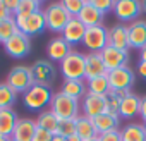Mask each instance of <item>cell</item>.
<instances>
[{"label": "cell", "instance_id": "obj_14", "mask_svg": "<svg viewBox=\"0 0 146 141\" xmlns=\"http://www.w3.org/2000/svg\"><path fill=\"white\" fill-rule=\"evenodd\" d=\"M72 52L70 45L62 38V36H55L48 41L46 45V55L50 59V62H62L69 53Z\"/></svg>", "mask_w": 146, "mask_h": 141}, {"label": "cell", "instance_id": "obj_2", "mask_svg": "<svg viewBox=\"0 0 146 141\" xmlns=\"http://www.w3.org/2000/svg\"><path fill=\"white\" fill-rule=\"evenodd\" d=\"M60 72L65 79L84 81V78H86V55H83L78 50H72L60 62Z\"/></svg>", "mask_w": 146, "mask_h": 141}, {"label": "cell", "instance_id": "obj_29", "mask_svg": "<svg viewBox=\"0 0 146 141\" xmlns=\"http://www.w3.org/2000/svg\"><path fill=\"white\" fill-rule=\"evenodd\" d=\"M17 33H19V29H17L16 21H14V16H9V17L0 21V41H2V43H5L7 40H11Z\"/></svg>", "mask_w": 146, "mask_h": 141}, {"label": "cell", "instance_id": "obj_46", "mask_svg": "<svg viewBox=\"0 0 146 141\" xmlns=\"http://www.w3.org/2000/svg\"><path fill=\"white\" fill-rule=\"evenodd\" d=\"M143 11L146 12V2H143Z\"/></svg>", "mask_w": 146, "mask_h": 141}, {"label": "cell", "instance_id": "obj_16", "mask_svg": "<svg viewBox=\"0 0 146 141\" xmlns=\"http://www.w3.org/2000/svg\"><path fill=\"white\" fill-rule=\"evenodd\" d=\"M129 33V45L132 48H144L146 47V21H134L127 26Z\"/></svg>", "mask_w": 146, "mask_h": 141}, {"label": "cell", "instance_id": "obj_5", "mask_svg": "<svg viewBox=\"0 0 146 141\" xmlns=\"http://www.w3.org/2000/svg\"><path fill=\"white\" fill-rule=\"evenodd\" d=\"M7 84L19 95V93H26L35 83H33V76H31V69L26 65H16L11 69V72L7 76Z\"/></svg>", "mask_w": 146, "mask_h": 141}, {"label": "cell", "instance_id": "obj_47", "mask_svg": "<svg viewBox=\"0 0 146 141\" xmlns=\"http://www.w3.org/2000/svg\"><path fill=\"white\" fill-rule=\"evenodd\" d=\"M91 141H100V139H98V138H95V139H91Z\"/></svg>", "mask_w": 146, "mask_h": 141}, {"label": "cell", "instance_id": "obj_44", "mask_svg": "<svg viewBox=\"0 0 146 141\" xmlns=\"http://www.w3.org/2000/svg\"><path fill=\"white\" fill-rule=\"evenodd\" d=\"M67 141H81V138H79L78 134H74V136H70V138H67Z\"/></svg>", "mask_w": 146, "mask_h": 141}, {"label": "cell", "instance_id": "obj_30", "mask_svg": "<svg viewBox=\"0 0 146 141\" xmlns=\"http://www.w3.org/2000/svg\"><path fill=\"white\" fill-rule=\"evenodd\" d=\"M16 100H17V93L7 83H0V110L12 108Z\"/></svg>", "mask_w": 146, "mask_h": 141}, {"label": "cell", "instance_id": "obj_42", "mask_svg": "<svg viewBox=\"0 0 146 141\" xmlns=\"http://www.w3.org/2000/svg\"><path fill=\"white\" fill-rule=\"evenodd\" d=\"M52 141H67V138H64V136H60V134H53Z\"/></svg>", "mask_w": 146, "mask_h": 141}, {"label": "cell", "instance_id": "obj_34", "mask_svg": "<svg viewBox=\"0 0 146 141\" xmlns=\"http://www.w3.org/2000/svg\"><path fill=\"white\" fill-rule=\"evenodd\" d=\"M119 110H120V100L117 98V96H113L112 93H108L107 95V114H110V115H113V117H119L120 119V115H119Z\"/></svg>", "mask_w": 146, "mask_h": 141}, {"label": "cell", "instance_id": "obj_22", "mask_svg": "<svg viewBox=\"0 0 146 141\" xmlns=\"http://www.w3.org/2000/svg\"><path fill=\"white\" fill-rule=\"evenodd\" d=\"M139 107H141V98L136 96L134 93H129L122 102H120V110L119 115L122 119H132L139 115Z\"/></svg>", "mask_w": 146, "mask_h": 141}, {"label": "cell", "instance_id": "obj_28", "mask_svg": "<svg viewBox=\"0 0 146 141\" xmlns=\"http://www.w3.org/2000/svg\"><path fill=\"white\" fill-rule=\"evenodd\" d=\"M88 86V93H93V95H102V96H107L110 93V83H108V78L107 76H100V78H95V79H90L86 83Z\"/></svg>", "mask_w": 146, "mask_h": 141}, {"label": "cell", "instance_id": "obj_21", "mask_svg": "<svg viewBox=\"0 0 146 141\" xmlns=\"http://www.w3.org/2000/svg\"><path fill=\"white\" fill-rule=\"evenodd\" d=\"M46 29V19H45V12L40 9L36 12H33L31 16H28L26 19V29L24 35L33 36V35H40Z\"/></svg>", "mask_w": 146, "mask_h": 141}, {"label": "cell", "instance_id": "obj_36", "mask_svg": "<svg viewBox=\"0 0 146 141\" xmlns=\"http://www.w3.org/2000/svg\"><path fill=\"white\" fill-rule=\"evenodd\" d=\"M100 141H122V136H120V131H110V132H105V134H100L98 136Z\"/></svg>", "mask_w": 146, "mask_h": 141}, {"label": "cell", "instance_id": "obj_41", "mask_svg": "<svg viewBox=\"0 0 146 141\" xmlns=\"http://www.w3.org/2000/svg\"><path fill=\"white\" fill-rule=\"evenodd\" d=\"M137 72H139V76L143 79H146V62H141L139 60V64H137Z\"/></svg>", "mask_w": 146, "mask_h": 141}, {"label": "cell", "instance_id": "obj_11", "mask_svg": "<svg viewBox=\"0 0 146 141\" xmlns=\"http://www.w3.org/2000/svg\"><path fill=\"white\" fill-rule=\"evenodd\" d=\"M107 78H108L112 90H131V84L134 83V72L127 65L119 67L115 70H110L107 74Z\"/></svg>", "mask_w": 146, "mask_h": 141}, {"label": "cell", "instance_id": "obj_6", "mask_svg": "<svg viewBox=\"0 0 146 141\" xmlns=\"http://www.w3.org/2000/svg\"><path fill=\"white\" fill-rule=\"evenodd\" d=\"M83 45L90 50V53H100L103 48L108 47V29H105L103 24L95 28H86Z\"/></svg>", "mask_w": 146, "mask_h": 141}, {"label": "cell", "instance_id": "obj_38", "mask_svg": "<svg viewBox=\"0 0 146 141\" xmlns=\"http://www.w3.org/2000/svg\"><path fill=\"white\" fill-rule=\"evenodd\" d=\"M4 4H5L7 11L14 16V14L17 12V7H19V4H21V0H4Z\"/></svg>", "mask_w": 146, "mask_h": 141}, {"label": "cell", "instance_id": "obj_15", "mask_svg": "<svg viewBox=\"0 0 146 141\" xmlns=\"http://www.w3.org/2000/svg\"><path fill=\"white\" fill-rule=\"evenodd\" d=\"M36 129H38L36 120H33V119H19L11 139L12 141H33Z\"/></svg>", "mask_w": 146, "mask_h": 141}, {"label": "cell", "instance_id": "obj_27", "mask_svg": "<svg viewBox=\"0 0 146 141\" xmlns=\"http://www.w3.org/2000/svg\"><path fill=\"white\" fill-rule=\"evenodd\" d=\"M122 141H146V131L141 124H127L120 129Z\"/></svg>", "mask_w": 146, "mask_h": 141}, {"label": "cell", "instance_id": "obj_23", "mask_svg": "<svg viewBox=\"0 0 146 141\" xmlns=\"http://www.w3.org/2000/svg\"><path fill=\"white\" fill-rule=\"evenodd\" d=\"M17 115L12 108H4L0 110V134L11 138L16 126H17Z\"/></svg>", "mask_w": 146, "mask_h": 141}, {"label": "cell", "instance_id": "obj_8", "mask_svg": "<svg viewBox=\"0 0 146 141\" xmlns=\"http://www.w3.org/2000/svg\"><path fill=\"white\" fill-rule=\"evenodd\" d=\"M143 11V2L137 0H115L113 14L122 23H134L137 21V16Z\"/></svg>", "mask_w": 146, "mask_h": 141}, {"label": "cell", "instance_id": "obj_1", "mask_svg": "<svg viewBox=\"0 0 146 141\" xmlns=\"http://www.w3.org/2000/svg\"><path fill=\"white\" fill-rule=\"evenodd\" d=\"M52 98H53V93L48 86L33 84L23 95V103L31 112H43V110H46V107H50Z\"/></svg>", "mask_w": 146, "mask_h": 141}, {"label": "cell", "instance_id": "obj_35", "mask_svg": "<svg viewBox=\"0 0 146 141\" xmlns=\"http://www.w3.org/2000/svg\"><path fill=\"white\" fill-rule=\"evenodd\" d=\"M91 4L105 16V14H108V12H113L115 0H91Z\"/></svg>", "mask_w": 146, "mask_h": 141}, {"label": "cell", "instance_id": "obj_12", "mask_svg": "<svg viewBox=\"0 0 146 141\" xmlns=\"http://www.w3.org/2000/svg\"><path fill=\"white\" fill-rule=\"evenodd\" d=\"M102 59H103V64L107 67V70H115L119 67H124L127 65V60H129V53L124 52V50H119V48H113V47H107L100 52Z\"/></svg>", "mask_w": 146, "mask_h": 141}, {"label": "cell", "instance_id": "obj_48", "mask_svg": "<svg viewBox=\"0 0 146 141\" xmlns=\"http://www.w3.org/2000/svg\"><path fill=\"white\" fill-rule=\"evenodd\" d=\"M143 127H144V131H146V120H144V126H143Z\"/></svg>", "mask_w": 146, "mask_h": 141}, {"label": "cell", "instance_id": "obj_19", "mask_svg": "<svg viewBox=\"0 0 146 141\" xmlns=\"http://www.w3.org/2000/svg\"><path fill=\"white\" fill-rule=\"evenodd\" d=\"M108 70L103 64V59L100 53H88L86 55V81L100 78V76H107Z\"/></svg>", "mask_w": 146, "mask_h": 141}, {"label": "cell", "instance_id": "obj_31", "mask_svg": "<svg viewBox=\"0 0 146 141\" xmlns=\"http://www.w3.org/2000/svg\"><path fill=\"white\" fill-rule=\"evenodd\" d=\"M57 134L64 136V138H70L76 134V119H64L58 122V131Z\"/></svg>", "mask_w": 146, "mask_h": 141}, {"label": "cell", "instance_id": "obj_39", "mask_svg": "<svg viewBox=\"0 0 146 141\" xmlns=\"http://www.w3.org/2000/svg\"><path fill=\"white\" fill-rule=\"evenodd\" d=\"M9 16H12V14L7 11V7H5V4H4V0H0V21L5 19V17H9Z\"/></svg>", "mask_w": 146, "mask_h": 141}, {"label": "cell", "instance_id": "obj_18", "mask_svg": "<svg viewBox=\"0 0 146 141\" xmlns=\"http://www.w3.org/2000/svg\"><path fill=\"white\" fill-rule=\"evenodd\" d=\"M108 45L119 50L127 52L129 50V33H127V26L124 24H115L112 26V29H108Z\"/></svg>", "mask_w": 146, "mask_h": 141}, {"label": "cell", "instance_id": "obj_3", "mask_svg": "<svg viewBox=\"0 0 146 141\" xmlns=\"http://www.w3.org/2000/svg\"><path fill=\"white\" fill-rule=\"evenodd\" d=\"M50 110L58 117V120L78 119L79 117V100L70 98V96L64 95L62 91H57V93H53Z\"/></svg>", "mask_w": 146, "mask_h": 141}, {"label": "cell", "instance_id": "obj_40", "mask_svg": "<svg viewBox=\"0 0 146 141\" xmlns=\"http://www.w3.org/2000/svg\"><path fill=\"white\" fill-rule=\"evenodd\" d=\"M139 115L143 120H146V96L141 98V107H139Z\"/></svg>", "mask_w": 146, "mask_h": 141}, {"label": "cell", "instance_id": "obj_43", "mask_svg": "<svg viewBox=\"0 0 146 141\" xmlns=\"http://www.w3.org/2000/svg\"><path fill=\"white\" fill-rule=\"evenodd\" d=\"M139 52H141V55H139V57H141V62H146V47L141 48Z\"/></svg>", "mask_w": 146, "mask_h": 141}, {"label": "cell", "instance_id": "obj_37", "mask_svg": "<svg viewBox=\"0 0 146 141\" xmlns=\"http://www.w3.org/2000/svg\"><path fill=\"white\" fill-rule=\"evenodd\" d=\"M52 138H53V134H52V132H48V131H45V129L38 127V129H36V132H35L33 141H52Z\"/></svg>", "mask_w": 146, "mask_h": 141}, {"label": "cell", "instance_id": "obj_4", "mask_svg": "<svg viewBox=\"0 0 146 141\" xmlns=\"http://www.w3.org/2000/svg\"><path fill=\"white\" fill-rule=\"evenodd\" d=\"M43 12H45V19H46V28L50 31H55V33H62L64 28L72 19V16L67 12V9L64 7L62 2L60 4H50Z\"/></svg>", "mask_w": 146, "mask_h": 141}, {"label": "cell", "instance_id": "obj_9", "mask_svg": "<svg viewBox=\"0 0 146 141\" xmlns=\"http://www.w3.org/2000/svg\"><path fill=\"white\" fill-rule=\"evenodd\" d=\"M4 47H5V52L12 59H23V57H26L31 52V40H29L28 35H24V33L19 31L11 40H7L4 43Z\"/></svg>", "mask_w": 146, "mask_h": 141}, {"label": "cell", "instance_id": "obj_7", "mask_svg": "<svg viewBox=\"0 0 146 141\" xmlns=\"http://www.w3.org/2000/svg\"><path fill=\"white\" fill-rule=\"evenodd\" d=\"M29 69H31V76H33L35 84H41V86L50 88V84L55 81L57 69H55L53 62H50V60H38Z\"/></svg>", "mask_w": 146, "mask_h": 141}, {"label": "cell", "instance_id": "obj_17", "mask_svg": "<svg viewBox=\"0 0 146 141\" xmlns=\"http://www.w3.org/2000/svg\"><path fill=\"white\" fill-rule=\"evenodd\" d=\"M78 19L86 26V28H95L103 24V14L91 4V0H84V7L79 12Z\"/></svg>", "mask_w": 146, "mask_h": 141}, {"label": "cell", "instance_id": "obj_26", "mask_svg": "<svg viewBox=\"0 0 146 141\" xmlns=\"http://www.w3.org/2000/svg\"><path fill=\"white\" fill-rule=\"evenodd\" d=\"M58 117L52 112V110H43V112H40V115H38V119H36V124H38V127H41V129H45V131H48V132H52V134H57V131H58Z\"/></svg>", "mask_w": 146, "mask_h": 141}, {"label": "cell", "instance_id": "obj_13", "mask_svg": "<svg viewBox=\"0 0 146 141\" xmlns=\"http://www.w3.org/2000/svg\"><path fill=\"white\" fill-rule=\"evenodd\" d=\"M84 35H86V26L78 19V17H72L69 21V24L64 28L62 31V38L72 47V45H78V43H83L84 40Z\"/></svg>", "mask_w": 146, "mask_h": 141}, {"label": "cell", "instance_id": "obj_10", "mask_svg": "<svg viewBox=\"0 0 146 141\" xmlns=\"http://www.w3.org/2000/svg\"><path fill=\"white\" fill-rule=\"evenodd\" d=\"M81 108H83V115H84V117L95 119V117L105 114V110H107V96L86 93L84 98H83Z\"/></svg>", "mask_w": 146, "mask_h": 141}, {"label": "cell", "instance_id": "obj_24", "mask_svg": "<svg viewBox=\"0 0 146 141\" xmlns=\"http://www.w3.org/2000/svg\"><path fill=\"white\" fill-rule=\"evenodd\" d=\"M86 90L88 86L84 84V81H78V79H65L64 84H62V93L70 96V98H74V100H81L84 98L86 95Z\"/></svg>", "mask_w": 146, "mask_h": 141}, {"label": "cell", "instance_id": "obj_45", "mask_svg": "<svg viewBox=\"0 0 146 141\" xmlns=\"http://www.w3.org/2000/svg\"><path fill=\"white\" fill-rule=\"evenodd\" d=\"M0 141H12V139L7 138V136H2V134H0Z\"/></svg>", "mask_w": 146, "mask_h": 141}, {"label": "cell", "instance_id": "obj_33", "mask_svg": "<svg viewBox=\"0 0 146 141\" xmlns=\"http://www.w3.org/2000/svg\"><path fill=\"white\" fill-rule=\"evenodd\" d=\"M64 7L67 9V12L72 16V17H78L79 12L83 11L84 7V0H64Z\"/></svg>", "mask_w": 146, "mask_h": 141}, {"label": "cell", "instance_id": "obj_32", "mask_svg": "<svg viewBox=\"0 0 146 141\" xmlns=\"http://www.w3.org/2000/svg\"><path fill=\"white\" fill-rule=\"evenodd\" d=\"M36 11H40V2H38V0H21V4H19L16 14L31 16V14L36 12Z\"/></svg>", "mask_w": 146, "mask_h": 141}, {"label": "cell", "instance_id": "obj_25", "mask_svg": "<svg viewBox=\"0 0 146 141\" xmlns=\"http://www.w3.org/2000/svg\"><path fill=\"white\" fill-rule=\"evenodd\" d=\"M119 120H120L119 117H113V115H110V114L105 112V114L95 117L93 124H95V127L98 131V136H100V134H105V132H110V131H117Z\"/></svg>", "mask_w": 146, "mask_h": 141}, {"label": "cell", "instance_id": "obj_20", "mask_svg": "<svg viewBox=\"0 0 146 141\" xmlns=\"http://www.w3.org/2000/svg\"><path fill=\"white\" fill-rule=\"evenodd\" d=\"M76 134L81 138V141H91V139L98 138V131L93 124V119L79 115L76 119Z\"/></svg>", "mask_w": 146, "mask_h": 141}]
</instances>
